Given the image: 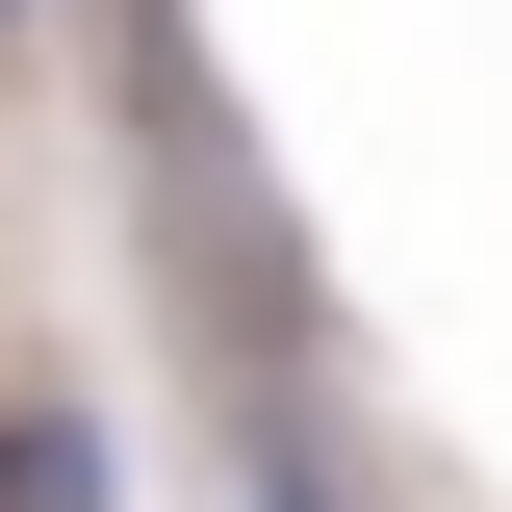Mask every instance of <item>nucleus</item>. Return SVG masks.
Masks as SVG:
<instances>
[{
	"instance_id": "nucleus-1",
	"label": "nucleus",
	"mask_w": 512,
	"mask_h": 512,
	"mask_svg": "<svg viewBox=\"0 0 512 512\" xmlns=\"http://www.w3.org/2000/svg\"><path fill=\"white\" fill-rule=\"evenodd\" d=\"M0 512H103V436H77V410H26V436H0Z\"/></svg>"
}]
</instances>
